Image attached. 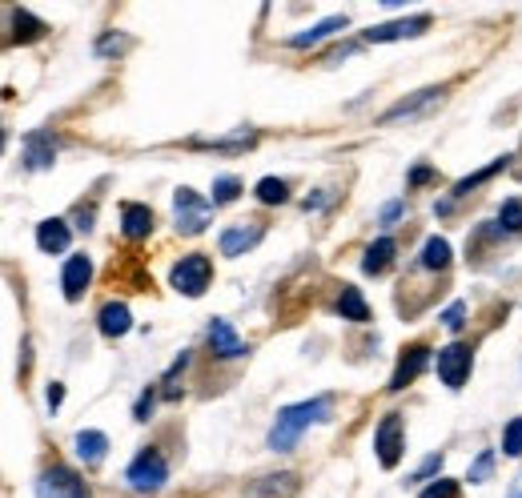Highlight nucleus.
Wrapping results in <instances>:
<instances>
[{
  "mask_svg": "<svg viewBox=\"0 0 522 498\" xmlns=\"http://www.w3.org/2000/svg\"><path fill=\"white\" fill-rule=\"evenodd\" d=\"M37 498H89V486L85 478H77L69 466H49L41 478H37Z\"/></svg>",
  "mask_w": 522,
  "mask_h": 498,
  "instance_id": "423d86ee",
  "label": "nucleus"
},
{
  "mask_svg": "<svg viewBox=\"0 0 522 498\" xmlns=\"http://www.w3.org/2000/svg\"><path fill=\"white\" fill-rule=\"evenodd\" d=\"M9 21H13V41H21V45H33L49 33V25L37 21L29 9H9Z\"/></svg>",
  "mask_w": 522,
  "mask_h": 498,
  "instance_id": "6ab92c4d",
  "label": "nucleus"
},
{
  "mask_svg": "<svg viewBox=\"0 0 522 498\" xmlns=\"http://www.w3.org/2000/svg\"><path fill=\"white\" fill-rule=\"evenodd\" d=\"M290 197V185L282 177H261L257 181V201H266V205H282Z\"/></svg>",
  "mask_w": 522,
  "mask_h": 498,
  "instance_id": "bb28decb",
  "label": "nucleus"
},
{
  "mask_svg": "<svg viewBox=\"0 0 522 498\" xmlns=\"http://www.w3.org/2000/svg\"><path fill=\"white\" fill-rule=\"evenodd\" d=\"M261 237H266V225L253 221V225H233V229H225L217 245H221L225 258H241V254H249V249H253Z\"/></svg>",
  "mask_w": 522,
  "mask_h": 498,
  "instance_id": "1a4fd4ad",
  "label": "nucleus"
},
{
  "mask_svg": "<svg viewBox=\"0 0 522 498\" xmlns=\"http://www.w3.org/2000/svg\"><path fill=\"white\" fill-rule=\"evenodd\" d=\"M57 161L53 133H29L25 137V169H49Z\"/></svg>",
  "mask_w": 522,
  "mask_h": 498,
  "instance_id": "dca6fc26",
  "label": "nucleus"
},
{
  "mask_svg": "<svg viewBox=\"0 0 522 498\" xmlns=\"http://www.w3.org/2000/svg\"><path fill=\"white\" fill-rule=\"evenodd\" d=\"M418 498H458V482H454V478H438V482H430Z\"/></svg>",
  "mask_w": 522,
  "mask_h": 498,
  "instance_id": "2f4dec72",
  "label": "nucleus"
},
{
  "mask_svg": "<svg viewBox=\"0 0 522 498\" xmlns=\"http://www.w3.org/2000/svg\"><path fill=\"white\" fill-rule=\"evenodd\" d=\"M442 326H446L450 334H458V330L466 326V306H462V302H454V306H446V314H442Z\"/></svg>",
  "mask_w": 522,
  "mask_h": 498,
  "instance_id": "473e14b6",
  "label": "nucleus"
},
{
  "mask_svg": "<svg viewBox=\"0 0 522 498\" xmlns=\"http://www.w3.org/2000/svg\"><path fill=\"white\" fill-rule=\"evenodd\" d=\"M45 398H49V410H57V406H61V398H65V386H61V382H53Z\"/></svg>",
  "mask_w": 522,
  "mask_h": 498,
  "instance_id": "58836bf2",
  "label": "nucleus"
},
{
  "mask_svg": "<svg viewBox=\"0 0 522 498\" xmlns=\"http://www.w3.org/2000/svg\"><path fill=\"white\" fill-rule=\"evenodd\" d=\"M298 486H302L298 474H294V470H282V474H266L261 482H253L249 494H253V498H294Z\"/></svg>",
  "mask_w": 522,
  "mask_h": 498,
  "instance_id": "2eb2a0df",
  "label": "nucleus"
},
{
  "mask_svg": "<svg viewBox=\"0 0 522 498\" xmlns=\"http://www.w3.org/2000/svg\"><path fill=\"white\" fill-rule=\"evenodd\" d=\"M502 454L506 458H518L522 454V418H510L506 430H502Z\"/></svg>",
  "mask_w": 522,
  "mask_h": 498,
  "instance_id": "c85d7f7f",
  "label": "nucleus"
},
{
  "mask_svg": "<svg viewBox=\"0 0 522 498\" xmlns=\"http://www.w3.org/2000/svg\"><path fill=\"white\" fill-rule=\"evenodd\" d=\"M193 149H213V153H241L257 145V133H233V137H213V141H189Z\"/></svg>",
  "mask_w": 522,
  "mask_h": 498,
  "instance_id": "b1692460",
  "label": "nucleus"
},
{
  "mask_svg": "<svg viewBox=\"0 0 522 498\" xmlns=\"http://www.w3.org/2000/svg\"><path fill=\"white\" fill-rule=\"evenodd\" d=\"M442 93H446V89H418L414 97H402L398 105H390V109L382 113V125H394V121H402V117H418L422 109H430L434 101H442Z\"/></svg>",
  "mask_w": 522,
  "mask_h": 498,
  "instance_id": "9b49d317",
  "label": "nucleus"
},
{
  "mask_svg": "<svg viewBox=\"0 0 522 498\" xmlns=\"http://www.w3.org/2000/svg\"><path fill=\"white\" fill-rule=\"evenodd\" d=\"M209 282H213V262H209L205 254L181 258V262L173 266V274H169V286H173L177 294H185V298H201V294L209 290Z\"/></svg>",
  "mask_w": 522,
  "mask_h": 498,
  "instance_id": "7ed1b4c3",
  "label": "nucleus"
},
{
  "mask_svg": "<svg viewBox=\"0 0 522 498\" xmlns=\"http://www.w3.org/2000/svg\"><path fill=\"white\" fill-rule=\"evenodd\" d=\"M97 326H101V334H105V338H121V334H129V330H133V314H129V306H125V302H109V306H101Z\"/></svg>",
  "mask_w": 522,
  "mask_h": 498,
  "instance_id": "f3484780",
  "label": "nucleus"
},
{
  "mask_svg": "<svg viewBox=\"0 0 522 498\" xmlns=\"http://www.w3.org/2000/svg\"><path fill=\"white\" fill-rule=\"evenodd\" d=\"M426 366H430V346H410V350L398 358V370H394V378H390V390H406Z\"/></svg>",
  "mask_w": 522,
  "mask_h": 498,
  "instance_id": "f8f14e48",
  "label": "nucleus"
},
{
  "mask_svg": "<svg viewBox=\"0 0 522 498\" xmlns=\"http://www.w3.org/2000/svg\"><path fill=\"white\" fill-rule=\"evenodd\" d=\"M506 498H522V474L510 482V490H506Z\"/></svg>",
  "mask_w": 522,
  "mask_h": 498,
  "instance_id": "ea45409f",
  "label": "nucleus"
},
{
  "mask_svg": "<svg viewBox=\"0 0 522 498\" xmlns=\"http://www.w3.org/2000/svg\"><path fill=\"white\" fill-rule=\"evenodd\" d=\"M209 346H213V354L225 358V362L245 354V342L237 338V330H233L225 318H213V322H209Z\"/></svg>",
  "mask_w": 522,
  "mask_h": 498,
  "instance_id": "4468645a",
  "label": "nucleus"
},
{
  "mask_svg": "<svg viewBox=\"0 0 522 498\" xmlns=\"http://www.w3.org/2000/svg\"><path fill=\"white\" fill-rule=\"evenodd\" d=\"M434 470H442V454H430V458L414 470V478H410V482H426V478H434Z\"/></svg>",
  "mask_w": 522,
  "mask_h": 498,
  "instance_id": "c9c22d12",
  "label": "nucleus"
},
{
  "mask_svg": "<svg viewBox=\"0 0 522 498\" xmlns=\"http://www.w3.org/2000/svg\"><path fill=\"white\" fill-rule=\"evenodd\" d=\"M394 254H398V245H394V237H378L370 249H366V258H362V270L366 274H386L390 270V262H394Z\"/></svg>",
  "mask_w": 522,
  "mask_h": 498,
  "instance_id": "412c9836",
  "label": "nucleus"
},
{
  "mask_svg": "<svg viewBox=\"0 0 522 498\" xmlns=\"http://www.w3.org/2000/svg\"><path fill=\"white\" fill-rule=\"evenodd\" d=\"M125 45H129L125 37H117V33H109V37H101V41H97V57H109V53H121Z\"/></svg>",
  "mask_w": 522,
  "mask_h": 498,
  "instance_id": "72a5a7b5",
  "label": "nucleus"
},
{
  "mask_svg": "<svg viewBox=\"0 0 522 498\" xmlns=\"http://www.w3.org/2000/svg\"><path fill=\"white\" fill-rule=\"evenodd\" d=\"M438 173L430 169V165H418V169H410V185H426V181H434Z\"/></svg>",
  "mask_w": 522,
  "mask_h": 498,
  "instance_id": "e433bc0d",
  "label": "nucleus"
},
{
  "mask_svg": "<svg viewBox=\"0 0 522 498\" xmlns=\"http://www.w3.org/2000/svg\"><path fill=\"white\" fill-rule=\"evenodd\" d=\"M173 213H177V229L181 233H201L205 225H209V217H213V201H205V197H197L193 189H177L173 193Z\"/></svg>",
  "mask_w": 522,
  "mask_h": 498,
  "instance_id": "20e7f679",
  "label": "nucleus"
},
{
  "mask_svg": "<svg viewBox=\"0 0 522 498\" xmlns=\"http://www.w3.org/2000/svg\"><path fill=\"white\" fill-rule=\"evenodd\" d=\"M149 410H153V394L145 390V394H141V402H137V414H133V418H137V422H145V418H149Z\"/></svg>",
  "mask_w": 522,
  "mask_h": 498,
  "instance_id": "4c0bfd02",
  "label": "nucleus"
},
{
  "mask_svg": "<svg viewBox=\"0 0 522 498\" xmlns=\"http://www.w3.org/2000/svg\"><path fill=\"white\" fill-rule=\"evenodd\" d=\"M73 450H77V458H81L85 466H97V462L109 454V438H105L101 430H81V434L73 438Z\"/></svg>",
  "mask_w": 522,
  "mask_h": 498,
  "instance_id": "aec40b11",
  "label": "nucleus"
},
{
  "mask_svg": "<svg viewBox=\"0 0 522 498\" xmlns=\"http://www.w3.org/2000/svg\"><path fill=\"white\" fill-rule=\"evenodd\" d=\"M506 165H510V157H498V161H490L486 169H478L474 177H462V181L454 185V197H466V193H470L474 185H482V181H490V177H494V173H502Z\"/></svg>",
  "mask_w": 522,
  "mask_h": 498,
  "instance_id": "a878e982",
  "label": "nucleus"
},
{
  "mask_svg": "<svg viewBox=\"0 0 522 498\" xmlns=\"http://www.w3.org/2000/svg\"><path fill=\"white\" fill-rule=\"evenodd\" d=\"M490 470H494V450H482L478 458H474V466H470V482H486L490 478Z\"/></svg>",
  "mask_w": 522,
  "mask_h": 498,
  "instance_id": "7c9ffc66",
  "label": "nucleus"
},
{
  "mask_svg": "<svg viewBox=\"0 0 522 498\" xmlns=\"http://www.w3.org/2000/svg\"><path fill=\"white\" fill-rule=\"evenodd\" d=\"M125 482H129L137 494H157V490L169 482V466H165L161 450L145 446V450H141V454L129 462V470H125Z\"/></svg>",
  "mask_w": 522,
  "mask_h": 498,
  "instance_id": "f03ea898",
  "label": "nucleus"
},
{
  "mask_svg": "<svg viewBox=\"0 0 522 498\" xmlns=\"http://www.w3.org/2000/svg\"><path fill=\"white\" fill-rule=\"evenodd\" d=\"M241 197V181L237 177H217L213 181V205H229Z\"/></svg>",
  "mask_w": 522,
  "mask_h": 498,
  "instance_id": "c756f323",
  "label": "nucleus"
},
{
  "mask_svg": "<svg viewBox=\"0 0 522 498\" xmlns=\"http://www.w3.org/2000/svg\"><path fill=\"white\" fill-rule=\"evenodd\" d=\"M498 233H522V201L518 197L502 201V209H498Z\"/></svg>",
  "mask_w": 522,
  "mask_h": 498,
  "instance_id": "cd10ccee",
  "label": "nucleus"
},
{
  "mask_svg": "<svg viewBox=\"0 0 522 498\" xmlns=\"http://www.w3.org/2000/svg\"><path fill=\"white\" fill-rule=\"evenodd\" d=\"M121 233H125L129 241L149 237V233H153V209L141 205V201H125V205H121Z\"/></svg>",
  "mask_w": 522,
  "mask_h": 498,
  "instance_id": "ddd939ff",
  "label": "nucleus"
},
{
  "mask_svg": "<svg viewBox=\"0 0 522 498\" xmlns=\"http://www.w3.org/2000/svg\"><path fill=\"white\" fill-rule=\"evenodd\" d=\"M330 410H334V398H330V394H318V398H310V402L286 406V410L274 418V426H270V438H266L270 450H294L298 438H302L310 426H318V422L330 418Z\"/></svg>",
  "mask_w": 522,
  "mask_h": 498,
  "instance_id": "f257e3e1",
  "label": "nucleus"
},
{
  "mask_svg": "<svg viewBox=\"0 0 522 498\" xmlns=\"http://www.w3.org/2000/svg\"><path fill=\"white\" fill-rule=\"evenodd\" d=\"M470 370H474V350H470V346L454 342V346L438 350V378H442L450 390H462L466 378H470Z\"/></svg>",
  "mask_w": 522,
  "mask_h": 498,
  "instance_id": "0eeeda50",
  "label": "nucleus"
},
{
  "mask_svg": "<svg viewBox=\"0 0 522 498\" xmlns=\"http://www.w3.org/2000/svg\"><path fill=\"white\" fill-rule=\"evenodd\" d=\"M374 450H378V462L386 470H394L402 462V450H406V426H402V414H386L378 422V434H374Z\"/></svg>",
  "mask_w": 522,
  "mask_h": 498,
  "instance_id": "39448f33",
  "label": "nucleus"
},
{
  "mask_svg": "<svg viewBox=\"0 0 522 498\" xmlns=\"http://www.w3.org/2000/svg\"><path fill=\"white\" fill-rule=\"evenodd\" d=\"M338 314H342L346 322H370V306H366V298H362V290H358V286H342Z\"/></svg>",
  "mask_w": 522,
  "mask_h": 498,
  "instance_id": "4be33fe9",
  "label": "nucleus"
},
{
  "mask_svg": "<svg viewBox=\"0 0 522 498\" xmlns=\"http://www.w3.org/2000/svg\"><path fill=\"white\" fill-rule=\"evenodd\" d=\"M422 266L426 270H446L450 266V241L446 237H430L422 245Z\"/></svg>",
  "mask_w": 522,
  "mask_h": 498,
  "instance_id": "393cba45",
  "label": "nucleus"
},
{
  "mask_svg": "<svg viewBox=\"0 0 522 498\" xmlns=\"http://www.w3.org/2000/svg\"><path fill=\"white\" fill-rule=\"evenodd\" d=\"M89 282H93V262H89L85 254H73V258L65 262V274H61L65 298H69V302H81L85 290H89Z\"/></svg>",
  "mask_w": 522,
  "mask_h": 498,
  "instance_id": "9d476101",
  "label": "nucleus"
},
{
  "mask_svg": "<svg viewBox=\"0 0 522 498\" xmlns=\"http://www.w3.org/2000/svg\"><path fill=\"white\" fill-rule=\"evenodd\" d=\"M402 209H406L402 201H386V205H382V213H378V225H386V229H390V225H398Z\"/></svg>",
  "mask_w": 522,
  "mask_h": 498,
  "instance_id": "f704fd0d",
  "label": "nucleus"
},
{
  "mask_svg": "<svg viewBox=\"0 0 522 498\" xmlns=\"http://www.w3.org/2000/svg\"><path fill=\"white\" fill-rule=\"evenodd\" d=\"M342 29H346V17H330V21L314 25L310 33H298V37H290V49H310V45H318V41H326V37L342 33Z\"/></svg>",
  "mask_w": 522,
  "mask_h": 498,
  "instance_id": "5701e85b",
  "label": "nucleus"
},
{
  "mask_svg": "<svg viewBox=\"0 0 522 498\" xmlns=\"http://www.w3.org/2000/svg\"><path fill=\"white\" fill-rule=\"evenodd\" d=\"M69 225L61 221V217H49V221H41L37 225V245L45 249V254H65L69 249Z\"/></svg>",
  "mask_w": 522,
  "mask_h": 498,
  "instance_id": "a211bd4d",
  "label": "nucleus"
},
{
  "mask_svg": "<svg viewBox=\"0 0 522 498\" xmlns=\"http://www.w3.org/2000/svg\"><path fill=\"white\" fill-rule=\"evenodd\" d=\"M430 29V17H406V21H390V25H374L366 29L370 45H386V41H406V37H422Z\"/></svg>",
  "mask_w": 522,
  "mask_h": 498,
  "instance_id": "6e6552de",
  "label": "nucleus"
}]
</instances>
